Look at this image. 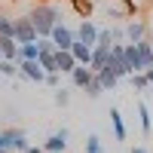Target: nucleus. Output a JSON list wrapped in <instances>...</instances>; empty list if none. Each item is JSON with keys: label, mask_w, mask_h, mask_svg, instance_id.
Returning a JSON list of instances; mask_svg holds the SVG:
<instances>
[{"label": "nucleus", "mask_w": 153, "mask_h": 153, "mask_svg": "<svg viewBox=\"0 0 153 153\" xmlns=\"http://www.w3.org/2000/svg\"><path fill=\"white\" fill-rule=\"evenodd\" d=\"M46 153H52V150H46Z\"/></svg>", "instance_id": "36"}, {"label": "nucleus", "mask_w": 153, "mask_h": 153, "mask_svg": "<svg viewBox=\"0 0 153 153\" xmlns=\"http://www.w3.org/2000/svg\"><path fill=\"white\" fill-rule=\"evenodd\" d=\"M0 37H16V19L0 12Z\"/></svg>", "instance_id": "22"}, {"label": "nucleus", "mask_w": 153, "mask_h": 153, "mask_svg": "<svg viewBox=\"0 0 153 153\" xmlns=\"http://www.w3.org/2000/svg\"><path fill=\"white\" fill-rule=\"evenodd\" d=\"M110 126H113V138H117V141H126V138H129V132H126V120H123L120 107L110 110Z\"/></svg>", "instance_id": "12"}, {"label": "nucleus", "mask_w": 153, "mask_h": 153, "mask_svg": "<svg viewBox=\"0 0 153 153\" xmlns=\"http://www.w3.org/2000/svg\"><path fill=\"white\" fill-rule=\"evenodd\" d=\"M61 76H65V74H58V71H55V74H46V86H49V89H58V86H61Z\"/></svg>", "instance_id": "28"}, {"label": "nucleus", "mask_w": 153, "mask_h": 153, "mask_svg": "<svg viewBox=\"0 0 153 153\" xmlns=\"http://www.w3.org/2000/svg\"><path fill=\"white\" fill-rule=\"evenodd\" d=\"M68 76H71V86H74V89H86V86H89V80L95 76V71L89 68V65H76Z\"/></svg>", "instance_id": "9"}, {"label": "nucleus", "mask_w": 153, "mask_h": 153, "mask_svg": "<svg viewBox=\"0 0 153 153\" xmlns=\"http://www.w3.org/2000/svg\"><path fill=\"white\" fill-rule=\"evenodd\" d=\"M144 74H147V80H150V89H153V68H147Z\"/></svg>", "instance_id": "30"}, {"label": "nucleus", "mask_w": 153, "mask_h": 153, "mask_svg": "<svg viewBox=\"0 0 153 153\" xmlns=\"http://www.w3.org/2000/svg\"><path fill=\"white\" fill-rule=\"evenodd\" d=\"M132 153H150L147 147H132Z\"/></svg>", "instance_id": "31"}, {"label": "nucleus", "mask_w": 153, "mask_h": 153, "mask_svg": "<svg viewBox=\"0 0 153 153\" xmlns=\"http://www.w3.org/2000/svg\"><path fill=\"white\" fill-rule=\"evenodd\" d=\"M110 37H113V43H126V25H113Z\"/></svg>", "instance_id": "26"}, {"label": "nucleus", "mask_w": 153, "mask_h": 153, "mask_svg": "<svg viewBox=\"0 0 153 153\" xmlns=\"http://www.w3.org/2000/svg\"><path fill=\"white\" fill-rule=\"evenodd\" d=\"M98 80H101V86H104V92H117L120 83H123V76L113 68H104V71H98Z\"/></svg>", "instance_id": "11"}, {"label": "nucleus", "mask_w": 153, "mask_h": 153, "mask_svg": "<svg viewBox=\"0 0 153 153\" xmlns=\"http://www.w3.org/2000/svg\"><path fill=\"white\" fill-rule=\"evenodd\" d=\"M110 49H113V46H95V49H92V61H89V68H92L95 74L107 68V61H110Z\"/></svg>", "instance_id": "10"}, {"label": "nucleus", "mask_w": 153, "mask_h": 153, "mask_svg": "<svg viewBox=\"0 0 153 153\" xmlns=\"http://www.w3.org/2000/svg\"><path fill=\"white\" fill-rule=\"evenodd\" d=\"M68 138H71V132L68 129H58V132H52L43 141V150H52V153H65L68 150Z\"/></svg>", "instance_id": "8"}, {"label": "nucleus", "mask_w": 153, "mask_h": 153, "mask_svg": "<svg viewBox=\"0 0 153 153\" xmlns=\"http://www.w3.org/2000/svg\"><path fill=\"white\" fill-rule=\"evenodd\" d=\"M83 92H86V95H89V98H98V95H101V92H104V86H101V80H98V74H95V76H92V80H89V86H86V89H83Z\"/></svg>", "instance_id": "23"}, {"label": "nucleus", "mask_w": 153, "mask_h": 153, "mask_svg": "<svg viewBox=\"0 0 153 153\" xmlns=\"http://www.w3.org/2000/svg\"><path fill=\"white\" fill-rule=\"evenodd\" d=\"M19 76L22 80H28V83H46V71L40 65V58H34V61H19Z\"/></svg>", "instance_id": "3"}, {"label": "nucleus", "mask_w": 153, "mask_h": 153, "mask_svg": "<svg viewBox=\"0 0 153 153\" xmlns=\"http://www.w3.org/2000/svg\"><path fill=\"white\" fill-rule=\"evenodd\" d=\"M144 37H150L147 19H129L126 22V43H138V40H144Z\"/></svg>", "instance_id": "6"}, {"label": "nucleus", "mask_w": 153, "mask_h": 153, "mask_svg": "<svg viewBox=\"0 0 153 153\" xmlns=\"http://www.w3.org/2000/svg\"><path fill=\"white\" fill-rule=\"evenodd\" d=\"M0 147L9 150V153H28L31 141L22 129H0Z\"/></svg>", "instance_id": "2"}, {"label": "nucleus", "mask_w": 153, "mask_h": 153, "mask_svg": "<svg viewBox=\"0 0 153 153\" xmlns=\"http://www.w3.org/2000/svg\"><path fill=\"white\" fill-rule=\"evenodd\" d=\"M76 65H80V61L74 58L71 49H58V74H71Z\"/></svg>", "instance_id": "14"}, {"label": "nucleus", "mask_w": 153, "mask_h": 153, "mask_svg": "<svg viewBox=\"0 0 153 153\" xmlns=\"http://www.w3.org/2000/svg\"><path fill=\"white\" fill-rule=\"evenodd\" d=\"M135 46H138V55H141V61H144V71H147V68H153V46H150V37L138 40Z\"/></svg>", "instance_id": "17"}, {"label": "nucleus", "mask_w": 153, "mask_h": 153, "mask_svg": "<svg viewBox=\"0 0 153 153\" xmlns=\"http://www.w3.org/2000/svg\"><path fill=\"white\" fill-rule=\"evenodd\" d=\"M40 65L46 74H55L58 71V52H40Z\"/></svg>", "instance_id": "20"}, {"label": "nucleus", "mask_w": 153, "mask_h": 153, "mask_svg": "<svg viewBox=\"0 0 153 153\" xmlns=\"http://www.w3.org/2000/svg\"><path fill=\"white\" fill-rule=\"evenodd\" d=\"M28 153H46V150H43V144H37V147L31 144V147H28Z\"/></svg>", "instance_id": "29"}, {"label": "nucleus", "mask_w": 153, "mask_h": 153, "mask_svg": "<svg viewBox=\"0 0 153 153\" xmlns=\"http://www.w3.org/2000/svg\"><path fill=\"white\" fill-rule=\"evenodd\" d=\"M147 25H150V37H153V22H147Z\"/></svg>", "instance_id": "32"}, {"label": "nucleus", "mask_w": 153, "mask_h": 153, "mask_svg": "<svg viewBox=\"0 0 153 153\" xmlns=\"http://www.w3.org/2000/svg\"><path fill=\"white\" fill-rule=\"evenodd\" d=\"M16 40H19V43H34V40H40V34H37L31 16H19V19H16Z\"/></svg>", "instance_id": "4"}, {"label": "nucleus", "mask_w": 153, "mask_h": 153, "mask_svg": "<svg viewBox=\"0 0 153 153\" xmlns=\"http://www.w3.org/2000/svg\"><path fill=\"white\" fill-rule=\"evenodd\" d=\"M40 58V43H19V61H34Z\"/></svg>", "instance_id": "16"}, {"label": "nucleus", "mask_w": 153, "mask_h": 153, "mask_svg": "<svg viewBox=\"0 0 153 153\" xmlns=\"http://www.w3.org/2000/svg\"><path fill=\"white\" fill-rule=\"evenodd\" d=\"M0 49H3V58L19 61V40L16 37H0Z\"/></svg>", "instance_id": "18"}, {"label": "nucleus", "mask_w": 153, "mask_h": 153, "mask_svg": "<svg viewBox=\"0 0 153 153\" xmlns=\"http://www.w3.org/2000/svg\"><path fill=\"white\" fill-rule=\"evenodd\" d=\"M0 58H3V49H0Z\"/></svg>", "instance_id": "33"}, {"label": "nucleus", "mask_w": 153, "mask_h": 153, "mask_svg": "<svg viewBox=\"0 0 153 153\" xmlns=\"http://www.w3.org/2000/svg\"><path fill=\"white\" fill-rule=\"evenodd\" d=\"M55 104H58V107H68V104H71V89H65V86L55 89Z\"/></svg>", "instance_id": "25"}, {"label": "nucleus", "mask_w": 153, "mask_h": 153, "mask_svg": "<svg viewBox=\"0 0 153 153\" xmlns=\"http://www.w3.org/2000/svg\"><path fill=\"white\" fill-rule=\"evenodd\" d=\"M49 37L55 40V46H58V49H71V46L76 43V28H68L65 22H58L55 28H52V34H49Z\"/></svg>", "instance_id": "5"}, {"label": "nucleus", "mask_w": 153, "mask_h": 153, "mask_svg": "<svg viewBox=\"0 0 153 153\" xmlns=\"http://www.w3.org/2000/svg\"><path fill=\"white\" fill-rule=\"evenodd\" d=\"M86 153H104V144H101L98 135H89L86 138Z\"/></svg>", "instance_id": "24"}, {"label": "nucleus", "mask_w": 153, "mask_h": 153, "mask_svg": "<svg viewBox=\"0 0 153 153\" xmlns=\"http://www.w3.org/2000/svg\"><path fill=\"white\" fill-rule=\"evenodd\" d=\"M28 16H31V22H34L37 34H40V37H49V34H52V28L61 22V6L40 0V3H34V9L28 12Z\"/></svg>", "instance_id": "1"}, {"label": "nucleus", "mask_w": 153, "mask_h": 153, "mask_svg": "<svg viewBox=\"0 0 153 153\" xmlns=\"http://www.w3.org/2000/svg\"><path fill=\"white\" fill-rule=\"evenodd\" d=\"M138 120H141V132L150 135L153 132V117H150V107L144 104V101H138Z\"/></svg>", "instance_id": "19"}, {"label": "nucleus", "mask_w": 153, "mask_h": 153, "mask_svg": "<svg viewBox=\"0 0 153 153\" xmlns=\"http://www.w3.org/2000/svg\"><path fill=\"white\" fill-rule=\"evenodd\" d=\"M95 46H113V37H110V28H101L98 31V43Z\"/></svg>", "instance_id": "27"}, {"label": "nucleus", "mask_w": 153, "mask_h": 153, "mask_svg": "<svg viewBox=\"0 0 153 153\" xmlns=\"http://www.w3.org/2000/svg\"><path fill=\"white\" fill-rule=\"evenodd\" d=\"M129 86L135 89V95H153V89H150V80H147V74H132L129 76Z\"/></svg>", "instance_id": "15"}, {"label": "nucleus", "mask_w": 153, "mask_h": 153, "mask_svg": "<svg viewBox=\"0 0 153 153\" xmlns=\"http://www.w3.org/2000/svg\"><path fill=\"white\" fill-rule=\"evenodd\" d=\"M150 46H153V37H150Z\"/></svg>", "instance_id": "34"}, {"label": "nucleus", "mask_w": 153, "mask_h": 153, "mask_svg": "<svg viewBox=\"0 0 153 153\" xmlns=\"http://www.w3.org/2000/svg\"><path fill=\"white\" fill-rule=\"evenodd\" d=\"M0 150H3V147H0Z\"/></svg>", "instance_id": "37"}, {"label": "nucleus", "mask_w": 153, "mask_h": 153, "mask_svg": "<svg viewBox=\"0 0 153 153\" xmlns=\"http://www.w3.org/2000/svg\"><path fill=\"white\" fill-rule=\"evenodd\" d=\"M98 25L92 22V19H83L80 25H76V40H83V43H89V46H95L98 43Z\"/></svg>", "instance_id": "7"}, {"label": "nucleus", "mask_w": 153, "mask_h": 153, "mask_svg": "<svg viewBox=\"0 0 153 153\" xmlns=\"http://www.w3.org/2000/svg\"><path fill=\"white\" fill-rule=\"evenodd\" d=\"M0 76L16 80V76H19V61H12V58H0Z\"/></svg>", "instance_id": "21"}, {"label": "nucleus", "mask_w": 153, "mask_h": 153, "mask_svg": "<svg viewBox=\"0 0 153 153\" xmlns=\"http://www.w3.org/2000/svg\"><path fill=\"white\" fill-rule=\"evenodd\" d=\"M92 49H95V46H89V43H83V40H76V43L71 46V52H74V58L80 61V65H89V61H92Z\"/></svg>", "instance_id": "13"}, {"label": "nucleus", "mask_w": 153, "mask_h": 153, "mask_svg": "<svg viewBox=\"0 0 153 153\" xmlns=\"http://www.w3.org/2000/svg\"><path fill=\"white\" fill-rule=\"evenodd\" d=\"M0 153H9V150H0Z\"/></svg>", "instance_id": "35"}]
</instances>
